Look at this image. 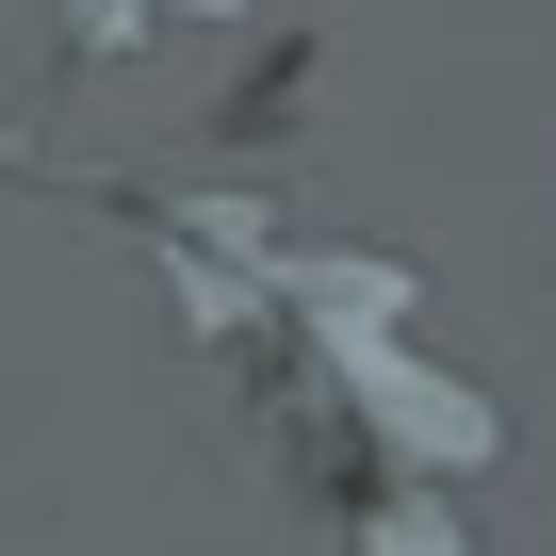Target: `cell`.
<instances>
[{"instance_id":"6da1fadb","label":"cell","mask_w":556,"mask_h":556,"mask_svg":"<svg viewBox=\"0 0 556 556\" xmlns=\"http://www.w3.org/2000/svg\"><path fill=\"white\" fill-rule=\"evenodd\" d=\"M361 556H458V523H442V507H377V523H361Z\"/></svg>"}]
</instances>
